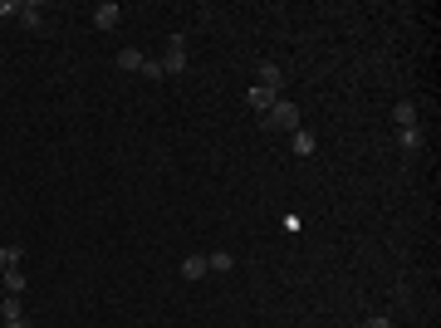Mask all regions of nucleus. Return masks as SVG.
Returning <instances> with one entry per match:
<instances>
[{
    "label": "nucleus",
    "mask_w": 441,
    "mask_h": 328,
    "mask_svg": "<svg viewBox=\"0 0 441 328\" xmlns=\"http://www.w3.org/2000/svg\"><path fill=\"white\" fill-rule=\"evenodd\" d=\"M0 324H5V328H10V324H25L20 299H15V294H5V299H0Z\"/></svg>",
    "instance_id": "obj_3"
},
{
    "label": "nucleus",
    "mask_w": 441,
    "mask_h": 328,
    "mask_svg": "<svg viewBox=\"0 0 441 328\" xmlns=\"http://www.w3.org/2000/svg\"><path fill=\"white\" fill-rule=\"evenodd\" d=\"M363 328H392V319H383V314H373V319H368Z\"/></svg>",
    "instance_id": "obj_17"
},
{
    "label": "nucleus",
    "mask_w": 441,
    "mask_h": 328,
    "mask_svg": "<svg viewBox=\"0 0 441 328\" xmlns=\"http://www.w3.org/2000/svg\"><path fill=\"white\" fill-rule=\"evenodd\" d=\"M392 122H397V127H417V108H412V103L402 99V103L392 108Z\"/></svg>",
    "instance_id": "obj_6"
},
{
    "label": "nucleus",
    "mask_w": 441,
    "mask_h": 328,
    "mask_svg": "<svg viewBox=\"0 0 441 328\" xmlns=\"http://www.w3.org/2000/svg\"><path fill=\"white\" fill-rule=\"evenodd\" d=\"M182 275H187V279H201V275H211V270H206V255H192V260L182 265Z\"/></svg>",
    "instance_id": "obj_11"
},
{
    "label": "nucleus",
    "mask_w": 441,
    "mask_h": 328,
    "mask_svg": "<svg viewBox=\"0 0 441 328\" xmlns=\"http://www.w3.org/2000/svg\"><path fill=\"white\" fill-rule=\"evenodd\" d=\"M187 69V39L182 34H172L167 39V59H162V74H182Z\"/></svg>",
    "instance_id": "obj_2"
},
{
    "label": "nucleus",
    "mask_w": 441,
    "mask_h": 328,
    "mask_svg": "<svg viewBox=\"0 0 441 328\" xmlns=\"http://www.w3.org/2000/svg\"><path fill=\"white\" fill-rule=\"evenodd\" d=\"M0 284H5V294H15V299H20V294H25V275H20V265H10V270L0 275Z\"/></svg>",
    "instance_id": "obj_5"
},
{
    "label": "nucleus",
    "mask_w": 441,
    "mask_h": 328,
    "mask_svg": "<svg viewBox=\"0 0 441 328\" xmlns=\"http://www.w3.org/2000/svg\"><path fill=\"white\" fill-rule=\"evenodd\" d=\"M94 25H99V30H113V25H118V5H99V10H94Z\"/></svg>",
    "instance_id": "obj_7"
},
{
    "label": "nucleus",
    "mask_w": 441,
    "mask_h": 328,
    "mask_svg": "<svg viewBox=\"0 0 441 328\" xmlns=\"http://www.w3.org/2000/svg\"><path fill=\"white\" fill-rule=\"evenodd\" d=\"M230 265H235V260H230L225 250H216V255H206V270H216V275H230Z\"/></svg>",
    "instance_id": "obj_12"
},
{
    "label": "nucleus",
    "mask_w": 441,
    "mask_h": 328,
    "mask_svg": "<svg viewBox=\"0 0 441 328\" xmlns=\"http://www.w3.org/2000/svg\"><path fill=\"white\" fill-rule=\"evenodd\" d=\"M397 137H402V147H407V152H417V147H422V127H397Z\"/></svg>",
    "instance_id": "obj_13"
},
{
    "label": "nucleus",
    "mask_w": 441,
    "mask_h": 328,
    "mask_svg": "<svg viewBox=\"0 0 441 328\" xmlns=\"http://www.w3.org/2000/svg\"><path fill=\"white\" fill-rule=\"evenodd\" d=\"M260 84H265V89H275V94H280V84H285V74H280V69H275V64H260Z\"/></svg>",
    "instance_id": "obj_10"
},
{
    "label": "nucleus",
    "mask_w": 441,
    "mask_h": 328,
    "mask_svg": "<svg viewBox=\"0 0 441 328\" xmlns=\"http://www.w3.org/2000/svg\"><path fill=\"white\" fill-rule=\"evenodd\" d=\"M118 69L137 74V69H142V49H123V54H118Z\"/></svg>",
    "instance_id": "obj_9"
},
{
    "label": "nucleus",
    "mask_w": 441,
    "mask_h": 328,
    "mask_svg": "<svg viewBox=\"0 0 441 328\" xmlns=\"http://www.w3.org/2000/svg\"><path fill=\"white\" fill-rule=\"evenodd\" d=\"M245 99H250V108H255V113L275 108V89H265V84H255V89H250V94H245Z\"/></svg>",
    "instance_id": "obj_4"
},
{
    "label": "nucleus",
    "mask_w": 441,
    "mask_h": 328,
    "mask_svg": "<svg viewBox=\"0 0 441 328\" xmlns=\"http://www.w3.org/2000/svg\"><path fill=\"white\" fill-rule=\"evenodd\" d=\"M15 15H20L30 30H35V25H44V10H39V5H15Z\"/></svg>",
    "instance_id": "obj_8"
},
{
    "label": "nucleus",
    "mask_w": 441,
    "mask_h": 328,
    "mask_svg": "<svg viewBox=\"0 0 441 328\" xmlns=\"http://www.w3.org/2000/svg\"><path fill=\"white\" fill-rule=\"evenodd\" d=\"M20 255H25V250H20V245H5V250H0V275H5V270H10V265H20Z\"/></svg>",
    "instance_id": "obj_14"
},
{
    "label": "nucleus",
    "mask_w": 441,
    "mask_h": 328,
    "mask_svg": "<svg viewBox=\"0 0 441 328\" xmlns=\"http://www.w3.org/2000/svg\"><path fill=\"white\" fill-rule=\"evenodd\" d=\"M294 152L309 157V152H314V137H309V132H294Z\"/></svg>",
    "instance_id": "obj_15"
},
{
    "label": "nucleus",
    "mask_w": 441,
    "mask_h": 328,
    "mask_svg": "<svg viewBox=\"0 0 441 328\" xmlns=\"http://www.w3.org/2000/svg\"><path fill=\"white\" fill-rule=\"evenodd\" d=\"M260 127L265 132H299V108L285 103V99H275V108L260 113Z\"/></svg>",
    "instance_id": "obj_1"
},
{
    "label": "nucleus",
    "mask_w": 441,
    "mask_h": 328,
    "mask_svg": "<svg viewBox=\"0 0 441 328\" xmlns=\"http://www.w3.org/2000/svg\"><path fill=\"white\" fill-rule=\"evenodd\" d=\"M137 74H147V79H162V59H142V69Z\"/></svg>",
    "instance_id": "obj_16"
}]
</instances>
